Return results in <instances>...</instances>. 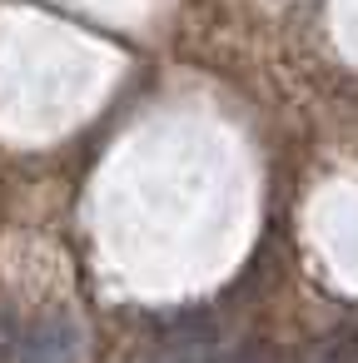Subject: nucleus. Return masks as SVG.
<instances>
[{"label":"nucleus","mask_w":358,"mask_h":363,"mask_svg":"<svg viewBox=\"0 0 358 363\" xmlns=\"http://www.w3.org/2000/svg\"><path fill=\"white\" fill-rule=\"evenodd\" d=\"M85 348H90V333H85L80 313L50 308L16 333L11 353H16V363H85Z\"/></svg>","instance_id":"obj_1"},{"label":"nucleus","mask_w":358,"mask_h":363,"mask_svg":"<svg viewBox=\"0 0 358 363\" xmlns=\"http://www.w3.org/2000/svg\"><path fill=\"white\" fill-rule=\"evenodd\" d=\"M140 363H269V353L259 343H224L209 323H179Z\"/></svg>","instance_id":"obj_2"}]
</instances>
